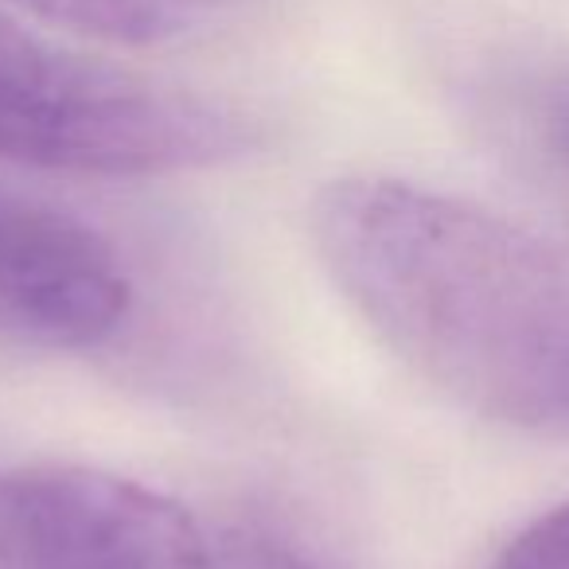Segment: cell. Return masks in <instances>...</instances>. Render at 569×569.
I'll list each match as a JSON object with an SVG mask.
<instances>
[{
    "mask_svg": "<svg viewBox=\"0 0 569 569\" xmlns=\"http://www.w3.org/2000/svg\"><path fill=\"white\" fill-rule=\"evenodd\" d=\"M133 309L118 250L79 214L0 188V340L82 351Z\"/></svg>",
    "mask_w": 569,
    "mask_h": 569,
    "instance_id": "277c9868",
    "label": "cell"
},
{
    "mask_svg": "<svg viewBox=\"0 0 569 569\" xmlns=\"http://www.w3.org/2000/svg\"><path fill=\"white\" fill-rule=\"evenodd\" d=\"M242 113L63 51L0 12V160L74 176H160L234 160Z\"/></svg>",
    "mask_w": 569,
    "mask_h": 569,
    "instance_id": "7a4b0ae2",
    "label": "cell"
},
{
    "mask_svg": "<svg viewBox=\"0 0 569 569\" xmlns=\"http://www.w3.org/2000/svg\"><path fill=\"white\" fill-rule=\"evenodd\" d=\"M312 238L359 317L421 379L491 421L569 429V250L402 180L351 176Z\"/></svg>",
    "mask_w": 569,
    "mask_h": 569,
    "instance_id": "6da1fadb",
    "label": "cell"
},
{
    "mask_svg": "<svg viewBox=\"0 0 569 569\" xmlns=\"http://www.w3.org/2000/svg\"><path fill=\"white\" fill-rule=\"evenodd\" d=\"M12 4L90 40L149 48L211 24L234 0H12Z\"/></svg>",
    "mask_w": 569,
    "mask_h": 569,
    "instance_id": "5b68a950",
    "label": "cell"
},
{
    "mask_svg": "<svg viewBox=\"0 0 569 569\" xmlns=\"http://www.w3.org/2000/svg\"><path fill=\"white\" fill-rule=\"evenodd\" d=\"M511 129L522 152L569 188V67L542 71L515 90Z\"/></svg>",
    "mask_w": 569,
    "mask_h": 569,
    "instance_id": "8992f818",
    "label": "cell"
},
{
    "mask_svg": "<svg viewBox=\"0 0 569 569\" xmlns=\"http://www.w3.org/2000/svg\"><path fill=\"white\" fill-rule=\"evenodd\" d=\"M293 542L94 468H0V569H293Z\"/></svg>",
    "mask_w": 569,
    "mask_h": 569,
    "instance_id": "3957f363",
    "label": "cell"
},
{
    "mask_svg": "<svg viewBox=\"0 0 569 569\" xmlns=\"http://www.w3.org/2000/svg\"><path fill=\"white\" fill-rule=\"evenodd\" d=\"M491 569H569V503L530 522Z\"/></svg>",
    "mask_w": 569,
    "mask_h": 569,
    "instance_id": "52a82bcc",
    "label": "cell"
}]
</instances>
